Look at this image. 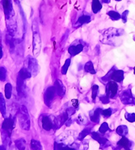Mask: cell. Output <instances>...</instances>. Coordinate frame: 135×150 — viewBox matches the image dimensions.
<instances>
[{"label":"cell","instance_id":"6da1fadb","mask_svg":"<svg viewBox=\"0 0 135 150\" xmlns=\"http://www.w3.org/2000/svg\"><path fill=\"white\" fill-rule=\"evenodd\" d=\"M33 54L35 57L40 54L41 52V36H40L39 33V27L38 24L36 23V20L33 21Z\"/></svg>","mask_w":135,"mask_h":150},{"label":"cell","instance_id":"7a4b0ae2","mask_svg":"<svg viewBox=\"0 0 135 150\" xmlns=\"http://www.w3.org/2000/svg\"><path fill=\"white\" fill-rule=\"evenodd\" d=\"M19 123L20 127L25 131H28L30 129V118L28 115V111L27 109L26 106L22 105L20 108L19 114Z\"/></svg>","mask_w":135,"mask_h":150},{"label":"cell","instance_id":"3957f363","mask_svg":"<svg viewBox=\"0 0 135 150\" xmlns=\"http://www.w3.org/2000/svg\"><path fill=\"white\" fill-rule=\"evenodd\" d=\"M24 65H25V68L28 69L30 71L32 76L35 77L38 74L40 71V67L37 63V61L34 57H31V56H28L25 59Z\"/></svg>","mask_w":135,"mask_h":150},{"label":"cell","instance_id":"277c9868","mask_svg":"<svg viewBox=\"0 0 135 150\" xmlns=\"http://www.w3.org/2000/svg\"><path fill=\"white\" fill-rule=\"evenodd\" d=\"M3 7H4L5 19L9 20L14 16V10L11 0H3Z\"/></svg>","mask_w":135,"mask_h":150},{"label":"cell","instance_id":"5b68a950","mask_svg":"<svg viewBox=\"0 0 135 150\" xmlns=\"http://www.w3.org/2000/svg\"><path fill=\"white\" fill-rule=\"evenodd\" d=\"M56 91H55V87L53 86H50L46 89V91H45L44 94V101L45 103L48 106L50 107V105L52 103L53 98H54V95H55Z\"/></svg>","mask_w":135,"mask_h":150},{"label":"cell","instance_id":"8992f818","mask_svg":"<svg viewBox=\"0 0 135 150\" xmlns=\"http://www.w3.org/2000/svg\"><path fill=\"white\" fill-rule=\"evenodd\" d=\"M6 21H7V34H9L11 36H14L17 31V24L16 18H15V16L11 17L9 20H6Z\"/></svg>","mask_w":135,"mask_h":150},{"label":"cell","instance_id":"52a82bcc","mask_svg":"<svg viewBox=\"0 0 135 150\" xmlns=\"http://www.w3.org/2000/svg\"><path fill=\"white\" fill-rule=\"evenodd\" d=\"M14 126V120L13 119H11V117L5 118L4 123L2 124V128L3 130L5 131V132L7 134L8 137H10L12 129H13Z\"/></svg>","mask_w":135,"mask_h":150},{"label":"cell","instance_id":"ba28073f","mask_svg":"<svg viewBox=\"0 0 135 150\" xmlns=\"http://www.w3.org/2000/svg\"><path fill=\"white\" fill-rule=\"evenodd\" d=\"M17 92H18V95L20 98L25 97V94H26V85L24 83V80L20 79V78L17 77Z\"/></svg>","mask_w":135,"mask_h":150},{"label":"cell","instance_id":"9c48e42d","mask_svg":"<svg viewBox=\"0 0 135 150\" xmlns=\"http://www.w3.org/2000/svg\"><path fill=\"white\" fill-rule=\"evenodd\" d=\"M117 85L116 84V82H109L107 86V89H106L107 95L110 98H114L115 95H117Z\"/></svg>","mask_w":135,"mask_h":150},{"label":"cell","instance_id":"30bf717a","mask_svg":"<svg viewBox=\"0 0 135 150\" xmlns=\"http://www.w3.org/2000/svg\"><path fill=\"white\" fill-rule=\"evenodd\" d=\"M41 125L42 127L46 131H50L53 127V124L52 121L50 120V119L48 116H43L41 119Z\"/></svg>","mask_w":135,"mask_h":150},{"label":"cell","instance_id":"8fae6325","mask_svg":"<svg viewBox=\"0 0 135 150\" xmlns=\"http://www.w3.org/2000/svg\"><path fill=\"white\" fill-rule=\"evenodd\" d=\"M32 77V74H31V73L30 71L26 69L25 67H23L20 69V71H19V74H18V78H20V79H23V80H26V79H30Z\"/></svg>","mask_w":135,"mask_h":150},{"label":"cell","instance_id":"7c38bea8","mask_svg":"<svg viewBox=\"0 0 135 150\" xmlns=\"http://www.w3.org/2000/svg\"><path fill=\"white\" fill-rule=\"evenodd\" d=\"M55 91L56 93L60 96H63L65 94V87L64 85L63 84V82H61L60 80H57L56 83H55Z\"/></svg>","mask_w":135,"mask_h":150},{"label":"cell","instance_id":"4fadbf2b","mask_svg":"<svg viewBox=\"0 0 135 150\" xmlns=\"http://www.w3.org/2000/svg\"><path fill=\"white\" fill-rule=\"evenodd\" d=\"M0 112L4 118H6V112H7L6 102H5V98L2 94H0Z\"/></svg>","mask_w":135,"mask_h":150},{"label":"cell","instance_id":"5bb4252c","mask_svg":"<svg viewBox=\"0 0 135 150\" xmlns=\"http://www.w3.org/2000/svg\"><path fill=\"white\" fill-rule=\"evenodd\" d=\"M15 144L18 150H25L26 149V141L23 138H20V139L16 140Z\"/></svg>","mask_w":135,"mask_h":150},{"label":"cell","instance_id":"9a60e30c","mask_svg":"<svg viewBox=\"0 0 135 150\" xmlns=\"http://www.w3.org/2000/svg\"><path fill=\"white\" fill-rule=\"evenodd\" d=\"M82 45H72L69 48V52L72 56L76 55L77 53H79L82 51Z\"/></svg>","mask_w":135,"mask_h":150},{"label":"cell","instance_id":"2e32d148","mask_svg":"<svg viewBox=\"0 0 135 150\" xmlns=\"http://www.w3.org/2000/svg\"><path fill=\"white\" fill-rule=\"evenodd\" d=\"M4 93H5V96L6 98L10 99L11 97V94H12V86L11 83H7L4 87Z\"/></svg>","mask_w":135,"mask_h":150},{"label":"cell","instance_id":"e0dca14e","mask_svg":"<svg viewBox=\"0 0 135 150\" xmlns=\"http://www.w3.org/2000/svg\"><path fill=\"white\" fill-rule=\"evenodd\" d=\"M30 147L32 150H42V146L40 141L36 140H32L30 142Z\"/></svg>","mask_w":135,"mask_h":150},{"label":"cell","instance_id":"ac0fdd59","mask_svg":"<svg viewBox=\"0 0 135 150\" xmlns=\"http://www.w3.org/2000/svg\"><path fill=\"white\" fill-rule=\"evenodd\" d=\"M123 71H116L113 74H112V79L116 81V82H122V80H123V78H124V76H123Z\"/></svg>","mask_w":135,"mask_h":150},{"label":"cell","instance_id":"d6986e66","mask_svg":"<svg viewBox=\"0 0 135 150\" xmlns=\"http://www.w3.org/2000/svg\"><path fill=\"white\" fill-rule=\"evenodd\" d=\"M102 8V5L100 4L99 0H92V11L94 13L99 12V11Z\"/></svg>","mask_w":135,"mask_h":150},{"label":"cell","instance_id":"ffe728a7","mask_svg":"<svg viewBox=\"0 0 135 150\" xmlns=\"http://www.w3.org/2000/svg\"><path fill=\"white\" fill-rule=\"evenodd\" d=\"M117 144L123 147L126 150H129V141L125 137H122V139L119 141Z\"/></svg>","mask_w":135,"mask_h":150},{"label":"cell","instance_id":"44dd1931","mask_svg":"<svg viewBox=\"0 0 135 150\" xmlns=\"http://www.w3.org/2000/svg\"><path fill=\"white\" fill-rule=\"evenodd\" d=\"M7 79V69L0 67V81L4 82Z\"/></svg>","mask_w":135,"mask_h":150},{"label":"cell","instance_id":"7402d4cb","mask_svg":"<svg viewBox=\"0 0 135 150\" xmlns=\"http://www.w3.org/2000/svg\"><path fill=\"white\" fill-rule=\"evenodd\" d=\"M108 15H109L110 18L112 19V20H118L120 18H121V16L118 12H116V11H111L108 12Z\"/></svg>","mask_w":135,"mask_h":150},{"label":"cell","instance_id":"603a6c76","mask_svg":"<svg viewBox=\"0 0 135 150\" xmlns=\"http://www.w3.org/2000/svg\"><path fill=\"white\" fill-rule=\"evenodd\" d=\"M70 65V59H67L65 62V64L63 66V69H62V74H66V72H67V69L69 68Z\"/></svg>","mask_w":135,"mask_h":150},{"label":"cell","instance_id":"cb8c5ba5","mask_svg":"<svg viewBox=\"0 0 135 150\" xmlns=\"http://www.w3.org/2000/svg\"><path fill=\"white\" fill-rule=\"evenodd\" d=\"M90 20H91V18H90V16H83L79 17V21H78V23H79V24H82V23H88Z\"/></svg>","mask_w":135,"mask_h":150},{"label":"cell","instance_id":"d4e9b609","mask_svg":"<svg viewBox=\"0 0 135 150\" xmlns=\"http://www.w3.org/2000/svg\"><path fill=\"white\" fill-rule=\"evenodd\" d=\"M117 132L122 136H125V134L127 133V127L125 126H120L117 128Z\"/></svg>","mask_w":135,"mask_h":150},{"label":"cell","instance_id":"484cf974","mask_svg":"<svg viewBox=\"0 0 135 150\" xmlns=\"http://www.w3.org/2000/svg\"><path fill=\"white\" fill-rule=\"evenodd\" d=\"M85 69L87 72L92 73V74H95V73H96V72H95V70L93 69V65H92V64L91 63V62H88V63H87V64H86Z\"/></svg>","mask_w":135,"mask_h":150},{"label":"cell","instance_id":"4316f807","mask_svg":"<svg viewBox=\"0 0 135 150\" xmlns=\"http://www.w3.org/2000/svg\"><path fill=\"white\" fill-rule=\"evenodd\" d=\"M109 129V127H108V124H102V126H101V127L99 128V132H105L106 131Z\"/></svg>","mask_w":135,"mask_h":150},{"label":"cell","instance_id":"83f0119b","mask_svg":"<svg viewBox=\"0 0 135 150\" xmlns=\"http://www.w3.org/2000/svg\"><path fill=\"white\" fill-rule=\"evenodd\" d=\"M58 150H75L72 148H70L67 146H63V145H58Z\"/></svg>","mask_w":135,"mask_h":150},{"label":"cell","instance_id":"f1b7e54d","mask_svg":"<svg viewBox=\"0 0 135 150\" xmlns=\"http://www.w3.org/2000/svg\"><path fill=\"white\" fill-rule=\"evenodd\" d=\"M97 91H98V86H94L92 87V97L93 98H95V97H96V94H97Z\"/></svg>","mask_w":135,"mask_h":150},{"label":"cell","instance_id":"f546056e","mask_svg":"<svg viewBox=\"0 0 135 150\" xmlns=\"http://www.w3.org/2000/svg\"><path fill=\"white\" fill-rule=\"evenodd\" d=\"M111 110H109V109H108V110H105V111H102V115H104V116H109L110 115H111Z\"/></svg>","mask_w":135,"mask_h":150},{"label":"cell","instance_id":"4dcf8cb0","mask_svg":"<svg viewBox=\"0 0 135 150\" xmlns=\"http://www.w3.org/2000/svg\"><path fill=\"white\" fill-rule=\"evenodd\" d=\"M129 13V11H125L124 13L122 14V18H124V22H126V15Z\"/></svg>","mask_w":135,"mask_h":150},{"label":"cell","instance_id":"1f68e13d","mask_svg":"<svg viewBox=\"0 0 135 150\" xmlns=\"http://www.w3.org/2000/svg\"><path fill=\"white\" fill-rule=\"evenodd\" d=\"M3 56H4V52H3V48H2V46L0 45V59L3 57Z\"/></svg>","mask_w":135,"mask_h":150},{"label":"cell","instance_id":"d6a6232c","mask_svg":"<svg viewBox=\"0 0 135 150\" xmlns=\"http://www.w3.org/2000/svg\"><path fill=\"white\" fill-rule=\"evenodd\" d=\"M0 150H7V149L5 148L4 145H1V146H0Z\"/></svg>","mask_w":135,"mask_h":150},{"label":"cell","instance_id":"836d02e7","mask_svg":"<svg viewBox=\"0 0 135 150\" xmlns=\"http://www.w3.org/2000/svg\"><path fill=\"white\" fill-rule=\"evenodd\" d=\"M103 2L105 3V4H109V2H110V0H103Z\"/></svg>","mask_w":135,"mask_h":150},{"label":"cell","instance_id":"e575fe53","mask_svg":"<svg viewBox=\"0 0 135 150\" xmlns=\"http://www.w3.org/2000/svg\"><path fill=\"white\" fill-rule=\"evenodd\" d=\"M1 41H2V33L0 32V43H1Z\"/></svg>","mask_w":135,"mask_h":150},{"label":"cell","instance_id":"d590c367","mask_svg":"<svg viewBox=\"0 0 135 150\" xmlns=\"http://www.w3.org/2000/svg\"><path fill=\"white\" fill-rule=\"evenodd\" d=\"M16 1H19V2H20V1H21V0H16Z\"/></svg>","mask_w":135,"mask_h":150},{"label":"cell","instance_id":"8d00e7d4","mask_svg":"<svg viewBox=\"0 0 135 150\" xmlns=\"http://www.w3.org/2000/svg\"><path fill=\"white\" fill-rule=\"evenodd\" d=\"M116 1H121V0H116Z\"/></svg>","mask_w":135,"mask_h":150},{"label":"cell","instance_id":"74e56055","mask_svg":"<svg viewBox=\"0 0 135 150\" xmlns=\"http://www.w3.org/2000/svg\"><path fill=\"white\" fill-rule=\"evenodd\" d=\"M134 73H135V69H134Z\"/></svg>","mask_w":135,"mask_h":150}]
</instances>
